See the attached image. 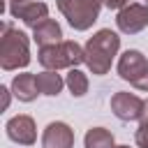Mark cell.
I'll use <instances>...</instances> for the list:
<instances>
[{"label":"cell","instance_id":"4","mask_svg":"<svg viewBox=\"0 0 148 148\" xmlns=\"http://www.w3.org/2000/svg\"><path fill=\"white\" fill-rule=\"evenodd\" d=\"M56 5L74 30H88L97 21L104 0H56Z\"/></svg>","mask_w":148,"mask_h":148},{"label":"cell","instance_id":"8","mask_svg":"<svg viewBox=\"0 0 148 148\" xmlns=\"http://www.w3.org/2000/svg\"><path fill=\"white\" fill-rule=\"evenodd\" d=\"M72 146H74V130L67 123L53 120L44 127L42 148H72Z\"/></svg>","mask_w":148,"mask_h":148},{"label":"cell","instance_id":"15","mask_svg":"<svg viewBox=\"0 0 148 148\" xmlns=\"http://www.w3.org/2000/svg\"><path fill=\"white\" fill-rule=\"evenodd\" d=\"M65 83H67V88H69V92H72L74 97H83V95L88 92V76H86L83 72H79L76 67L69 69Z\"/></svg>","mask_w":148,"mask_h":148},{"label":"cell","instance_id":"5","mask_svg":"<svg viewBox=\"0 0 148 148\" xmlns=\"http://www.w3.org/2000/svg\"><path fill=\"white\" fill-rule=\"evenodd\" d=\"M116 23L120 28V32L125 35H136L148 25V5L143 2H130L123 9H118Z\"/></svg>","mask_w":148,"mask_h":148},{"label":"cell","instance_id":"17","mask_svg":"<svg viewBox=\"0 0 148 148\" xmlns=\"http://www.w3.org/2000/svg\"><path fill=\"white\" fill-rule=\"evenodd\" d=\"M127 5V0H104V7H109V9H123Z\"/></svg>","mask_w":148,"mask_h":148},{"label":"cell","instance_id":"13","mask_svg":"<svg viewBox=\"0 0 148 148\" xmlns=\"http://www.w3.org/2000/svg\"><path fill=\"white\" fill-rule=\"evenodd\" d=\"M62 86H65V81L58 74V69H44V72L37 74V88H39L42 95L53 97V95H58L62 90Z\"/></svg>","mask_w":148,"mask_h":148},{"label":"cell","instance_id":"9","mask_svg":"<svg viewBox=\"0 0 148 148\" xmlns=\"http://www.w3.org/2000/svg\"><path fill=\"white\" fill-rule=\"evenodd\" d=\"M7 136L21 146H32L35 139H37V127H35V120L30 116H14L7 120Z\"/></svg>","mask_w":148,"mask_h":148},{"label":"cell","instance_id":"20","mask_svg":"<svg viewBox=\"0 0 148 148\" xmlns=\"http://www.w3.org/2000/svg\"><path fill=\"white\" fill-rule=\"evenodd\" d=\"M23 2H30V0H9V5H23Z\"/></svg>","mask_w":148,"mask_h":148},{"label":"cell","instance_id":"19","mask_svg":"<svg viewBox=\"0 0 148 148\" xmlns=\"http://www.w3.org/2000/svg\"><path fill=\"white\" fill-rule=\"evenodd\" d=\"M134 88H139V90H148V74H146V76H143V79H141Z\"/></svg>","mask_w":148,"mask_h":148},{"label":"cell","instance_id":"21","mask_svg":"<svg viewBox=\"0 0 148 148\" xmlns=\"http://www.w3.org/2000/svg\"><path fill=\"white\" fill-rule=\"evenodd\" d=\"M116 148H130V146H116Z\"/></svg>","mask_w":148,"mask_h":148},{"label":"cell","instance_id":"18","mask_svg":"<svg viewBox=\"0 0 148 148\" xmlns=\"http://www.w3.org/2000/svg\"><path fill=\"white\" fill-rule=\"evenodd\" d=\"M0 92H2V109H7L9 106V90L7 88H0Z\"/></svg>","mask_w":148,"mask_h":148},{"label":"cell","instance_id":"3","mask_svg":"<svg viewBox=\"0 0 148 148\" xmlns=\"http://www.w3.org/2000/svg\"><path fill=\"white\" fill-rule=\"evenodd\" d=\"M37 60L46 67V69H62V67H76L81 62H86V49H81L76 42L72 39H62L58 44H49V46H39Z\"/></svg>","mask_w":148,"mask_h":148},{"label":"cell","instance_id":"7","mask_svg":"<svg viewBox=\"0 0 148 148\" xmlns=\"http://www.w3.org/2000/svg\"><path fill=\"white\" fill-rule=\"evenodd\" d=\"M111 111H113V116L120 118V120H136V118H141V113H143V99L136 97L134 92L120 90V92H116V95L111 97Z\"/></svg>","mask_w":148,"mask_h":148},{"label":"cell","instance_id":"11","mask_svg":"<svg viewBox=\"0 0 148 148\" xmlns=\"http://www.w3.org/2000/svg\"><path fill=\"white\" fill-rule=\"evenodd\" d=\"M12 92L18 102H32L37 95H39V88H37V76L30 74V72H23V74H16L14 81H12Z\"/></svg>","mask_w":148,"mask_h":148},{"label":"cell","instance_id":"6","mask_svg":"<svg viewBox=\"0 0 148 148\" xmlns=\"http://www.w3.org/2000/svg\"><path fill=\"white\" fill-rule=\"evenodd\" d=\"M118 74L120 79L130 81L132 86H136L146 74H148V62H146V56L136 49H127L120 60H118Z\"/></svg>","mask_w":148,"mask_h":148},{"label":"cell","instance_id":"14","mask_svg":"<svg viewBox=\"0 0 148 148\" xmlns=\"http://www.w3.org/2000/svg\"><path fill=\"white\" fill-rule=\"evenodd\" d=\"M86 148H113V134L104 127H90L83 136Z\"/></svg>","mask_w":148,"mask_h":148},{"label":"cell","instance_id":"1","mask_svg":"<svg viewBox=\"0 0 148 148\" xmlns=\"http://www.w3.org/2000/svg\"><path fill=\"white\" fill-rule=\"evenodd\" d=\"M118 49H120V37L113 30H109V28L97 30L86 42V65H88V69L97 76L106 74L111 69V60L118 53Z\"/></svg>","mask_w":148,"mask_h":148},{"label":"cell","instance_id":"12","mask_svg":"<svg viewBox=\"0 0 148 148\" xmlns=\"http://www.w3.org/2000/svg\"><path fill=\"white\" fill-rule=\"evenodd\" d=\"M32 39H35L39 46L58 44V42H62V30H60L58 21L46 18V21H42L39 25H35V28H32Z\"/></svg>","mask_w":148,"mask_h":148},{"label":"cell","instance_id":"2","mask_svg":"<svg viewBox=\"0 0 148 148\" xmlns=\"http://www.w3.org/2000/svg\"><path fill=\"white\" fill-rule=\"evenodd\" d=\"M30 62V42L28 35L18 28H12V23H2L0 32V65L2 69H18Z\"/></svg>","mask_w":148,"mask_h":148},{"label":"cell","instance_id":"10","mask_svg":"<svg viewBox=\"0 0 148 148\" xmlns=\"http://www.w3.org/2000/svg\"><path fill=\"white\" fill-rule=\"evenodd\" d=\"M9 14L14 18H21L25 25L35 28L39 25L42 21L49 18V7L44 2H37V0H30V2H23V5H9Z\"/></svg>","mask_w":148,"mask_h":148},{"label":"cell","instance_id":"16","mask_svg":"<svg viewBox=\"0 0 148 148\" xmlns=\"http://www.w3.org/2000/svg\"><path fill=\"white\" fill-rule=\"evenodd\" d=\"M134 141L139 148H148V99L143 102V113H141V125L134 134Z\"/></svg>","mask_w":148,"mask_h":148}]
</instances>
